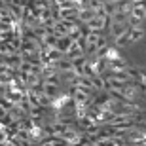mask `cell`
I'll return each instance as SVG.
<instances>
[{
  "instance_id": "7a4b0ae2",
  "label": "cell",
  "mask_w": 146,
  "mask_h": 146,
  "mask_svg": "<svg viewBox=\"0 0 146 146\" xmlns=\"http://www.w3.org/2000/svg\"><path fill=\"white\" fill-rule=\"evenodd\" d=\"M133 19H137V21H144L146 19V4L144 2H133V10H131V15Z\"/></svg>"
},
{
  "instance_id": "3957f363",
  "label": "cell",
  "mask_w": 146,
  "mask_h": 146,
  "mask_svg": "<svg viewBox=\"0 0 146 146\" xmlns=\"http://www.w3.org/2000/svg\"><path fill=\"white\" fill-rule=\"evenodd\" d=\"M59 93H61V86H55V84H48V82H44V93H42V95H46L48 99L55 101V99L59 97Z\"/></svg>"
},
{
  "instance_id": "277c9868",
  "label": "cell",
  "mask_w": 146,
  "mask_h": 146,
  "mask_svg": "<svg viewBox=\"0 0 146 146\" xmlns=\"http://www.w3.org/2000/svg\"><path fill=\"white\" fill-rule=\"evenodd\" d=\"M93 19H95V11H93L91 8H86V10L78 11V23H80V25H87V23L93 21Z\"/></svg>"
},
{
  "instance_id": "30bf717a",
  "label": "cell",
  "mask_w": 146,
  "mask_h": 146,
  "mask_svg": "<svg viewBox=\"0 0 146 146\" xmlns=\"http://www.w3.org/2000/svg\"><path fill=\"white\" fill-rule=\"evenodd\" d=\"M139 80H141V84H144V87H146V72L144 70H139Z\"/></svg>"
},
{
  "instance_id": "9c48e42d",
  "label": "cell",
  "mask_w": 146,
  "mask_h": 146,
  "mask_svg": "<svg viewBox=\"0 0 146 146\" xmlns=\"http://www.w3.org/2000/svg\"><path fill=\"white\" fill-rule=\"evenodd\" d=\"M127 44H129V36L125 34V36H121V38L116 40V48H121V46H127Z\"/></svg>"
},
{
  "instance_id": "8992f818",
  "label": "cell",
  "mask_w": 146,
  "mask_h": 146,
  "mask_svg": "<svg viewBox=\"0 0 146 146\" xmlns=\"http://www.w3.org/2000/svg\"><path fill=\"white\" fill-rule=\"evenodd\" d=\"M55 68H57L59 72H68V70H74V65H72V61H70V59L63 57L59 63H55Z\"/></svg>"
},
{
  "instance_id": "5b68a950",
  "label": "cell",
  "mask_w": 146,
  "mask_h": 146,
  "mask_svg": "<svg viewBox=\"0 0 146 146\" xmlns=\"http://www.w3.org/2000/svg\"><path fill=\"white\" fill-rule=\"evenodd\" d=\"M72 42H74V40H72V38H59V42H57V49H59L61 53L63 55H66L68 53V49H70V46H72Z\"/></svg>"
},
{
  "instance_id": "52a82bcc",
  "label": "cell",
  "mask_w": 146,
  "mask_h": 146,
  "mask_svg": "<svg viewBox=\"0 0 146 146\" xmlns=\"http://www.w3.org/2000/svg\"><path fill=\"white\" fill-rule=\"evenodd\" d=\"M127 36H129V42H139L144 36V29H129Z\"/></svg>"
},
{
  "instance_id": "6da1fadb",
  "label": "cell",
  "mask_w": 146,
  "mask_h": 146,
  "mask_svg": "<svg viewBox=\"0 0 146 146\" xmlns=\"http://www.w3.org/2000/svg\"><path fill=\"white\" fill-rule=\"evenodd\" d=\"M127 33H129V25L127 23H110V34H112L114 40L125 36Z\"/></svg>"
},
{
  "instance_id": "ba28073f",
  "label": "cell",
  "mask_w": 146,
  "mask_h": 146,
  "mask_svg": "<svg viewBox=\"0 0 146 146\" xmlns=\"http://www.w3.org/2000/svg\"><path fill=\"white\" fill-rule=\"evenodd\" d=\"M118 4L119 2H104V11H106V15L112 17L116 11H118Z\"/></svg>"
}]
</instances>
